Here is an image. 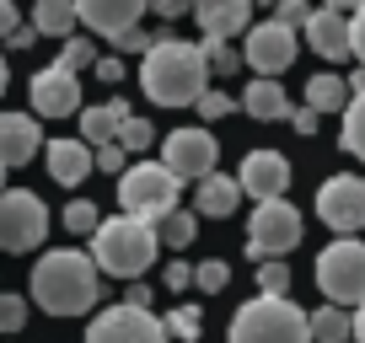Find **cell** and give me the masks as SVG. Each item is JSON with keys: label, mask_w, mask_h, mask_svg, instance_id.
<instances>
[{"label": "cell", "mask_w": 365, "mask_h": 343, "mask_svg": "<svg viewBox=\"0 0 365 343\" xmlns=\"http://www.w3.org/2000/svg\"><path fill=\"white\" fill-rule=\"evenodd\" d=\"M210 75L215 70H210L205 43H188V38H156L140 54V86L161 107H194L210 92Z\"/></svg>", "instance_id": "obj_1"}, {"label": "cell", "mask_w": 365, "mask_h": 343, "mask_svg": "<svg viewBox=\"0 0 365 343\" xmlns=\"http://www.w3.org/2000/svg\"><path fill=\"white\" fill-rule=\"evenodd\" d=\"M33 300L48 317H86L103 300V268H97V258L76 252V247L43 252L33 263Z\"/></svg>", "instance_id": "obj_2"}, {"label": "cell", "mask_w": 365, "mask_h": 343, "mask_svg": "<svg viewBox=\"0 0 365 343\" xmlns=\"http://www.w3.org/2000/svg\"><path fill=\"white\" fill-rule=\"evenodd\" d=\"M156 247H161L156 226L140 215H113L91 231V258H97V268L108 279H140L156 263Z\"/></svg>", "instance_id": "obj_3"}, {"label": "cell", "mask_w": 365, "mask_h": 343, "mask_svg": "<svg viewBox=\"0 0 365 343\" xmlns=\"http://www.w3.org/2000/svg\"><path fill=\"white\" fill-rule=\"evenodd\" d=\"M226 343H312V322L290 295H258L237 306Z\"/></svg>", "instance_id": "obj_4"}, {"label": "cell", "mask_w": 365, "mask_h": 343, "mask_svg": "<svg viewBox=\"0 0 365 343\" xmlns=\"http://www.w3.org/2000/svg\"><path fill=\"white\" fill-rule=\"evenodd\" d=\"M178 194H182V177L167 167V161H135V167H124V177H118V204H124V215H140L156 226L167 209H178Z\"/></svg>", "instance_id": "obj_5"}, {"label": "cell", "mask_w": 365, "mask_h": 343, "mask_svg": "<svg viewBox=\"0 0 365 343\" xmlns=\"http://www.w3.org/2000/svg\"><path fill=\"white\" fill-rule=\"evenodd\" d=\"M317 290L333 306H360L365 300V241L339 236L317 252Z\"/></svg>", "instance_id": "obj_6"}, {"label": "cell", "mask_w": 365, "mask_h": 343, "mask_svg": "<svg viewBox=\"0 0 365 343\" xmlns=\"http://www.w3.org/2000/svg\"><path fill=\"white\" fill-rule=\"evenodd\" d=\"M48 236V209L33 188H0V247L33 252Z\"/></svg>", "instance_id": "obj_7"}, {"label": "cell", "mask_w": 365, "mask_h": 343, "mask_svg": "<svg viewBox=\"0 0 365 343\" xmlns=\"http://www.w3.org/2000/svg\"><path fill=\"white\" fill-rule=\"evenodd\" d=\"M301 241V209L290 199H263L247 226V258H285Z\"/></svg>", "instance_id": "obj_8"}, {"label": "cell", "mask_w": 365, "mask_h": 343, "mask_svg": "<svg viewBox=\"0 0 365 343\" xmlns=\"http://www.w3.org/2000/svg\"><path fill=\"white\" fill-rule=\"evenodd\" d=\"M86 343H172L167 322L150 317V306H108L91 317L86 327Z\"/></svg>", "instance_id": "obj_9"}, {"label": "cell", "mask_w": 365, "mask_h": 343, "mask_svg": "<svg viewBox=\"0 0 365 343\" xmlns=\"http://www.w3.org/2000/svg\"><path fill=\"white\" fill-rule=\"evenodd\" d=\"M317 220L328 231H339V236H354L365 226V177H354V172L328 177L317 188Z\"/></svg>", "instance_id": "obj_10"}, {"label": "cell", "mask_w": 365, "mask_h": 343, "mask_svg": "<svg viewBox=\"0 0 365 343\" xmlns=\"http://www.w3.org/2000/svg\"><path fill=\"white\" fill-rule=\"evenodd\" d=\"M161 161L178 172L182 183H199V177H210V172H215L220 145H215V134H210L205 124H194V129H172L167 145H161Z\"/></svg>", "instance_id": "obj_11"}, {"label": "cell", "mask_w": 365, "mask_h": 343, "mask_svg": "<svg viewBox=\"0 0 365 343\" xmlns=\"http://www.w3.org/2000/svg\"><path fill=\"white\" fill-rule=\"evenodd\" d=\"M301 54L296 43V27H285L279 16H269V22L247 27V43H242V59H247L258 75H279V70H290Z\"/></svg>", "instance_id": "obj_12"}, {"label": "cell", "mask_w": 365, "mask_h": 343, "mask_svg": "<svg viewBox=\"0 0 365 343\" xmlns=\"http://www.w3.org/2000/svg\"><path fill=\"white\" fill-rule=\"evenodd\" d=\"M290 177H296V172H290V161L279 156V150H247V156H242V172H237L242 194L258 199V204L263 199H285Z\"/></svg>", "instance_id": "obj_13"}, {"label": "cell", "mask_w": 365, "mask_h": 343, "mask_svg": "<svg viewBox=\"0 0 365 343\" xmlns=\"http://www.w3.org/2000/svg\"><path fill=\"white\" fill-rule=\"evenodd\" d=\"M33 113L38 118H70L81 107V75L70 65H48V70H38L33 75Z\"/></svg>", "instance_id": "obj_14"}, {"label": "cell", "mask_w": 365, "mask_h": 343, "mask_svg": "<svg viewBox=\"0 0 365 343\" xmlns=\"http://www.w3.org/2000/svg\"><path fill=\"white\" fill-rule=\"evenodd\" d=\"M307 43L312 54H322L328 65H344V59H354V43H349V16L333 11V6H317V11L307 16Z\"/></svg>", "instance_id": "obj_15"}, {"label": "cell", "mask_w": 365, "mask_h": 343, "mask_svg": "<svg viewBox=\"0 0 365 343\" xmlns=\"http://www.w3.org/2000/svg\"><path fill=\"white\" fill-rule=\"evenodd\" d=\"M76 16L97 38H118L124 27H135L145 16V0H76Z\"/></svg>", "instance_id": "obj_16"}, {"label": "cell", "mask_w": 365, "mask_h": 343, "mask_svg": "<svg viewBox=\"0 0 365 343\" xmlns=\"http://www.w3.org/2000/svg\"><path fill=\"white\" fill-rule=\"evenodd\" d=\"M43 161H48V177H54L59 188H76V183H86L91 172H97L86 139H48V145H43Z\"/></svg>", "instance_id": "obj_17"}, {"label": "cell", "mask_w": 365, "mask_h": 343, "mask_svg": "<svg viewBox=\"0 0 365 343\" xmlns=\"http://www.w3.org/2000/svg\"><path fill=\"white\" fill-rule=\"evenodd\" d=\"M43 150V129L33 113H0V161L6 167H22Z\"/></svg>", "instance_id": "obj_18"}, {"label": "cell", "mask_w": 365, "mask_h": 343, "mask_svg": "<svg viewBox=\"0 0 365 343\" xmlns=\"http://www.w3.org/2000/svg\"><path fill=\"white\" fill-rule=\"evenodd\" d=\"M194 16L205 27V38H237L247 33L252 0H194Z\"/></svg>", "instance_id": "obj_19"}, {"label": "cell", "mask_w": 365, "mask_h": 343, "mask_svg": "<svg viewBox=\"0 0 365 343\" xmlns=\"http://www.w3.org/2000/svg\"><path fill=\"white\" fill-rule=\"evenodd\" d=\"M237 102L247 107L252 118H263V124H279V118H290V97H285V86H279L274 75H252L247 86H242Z\"/></svg>", "instance_id": "obj_20"}, {"label": "cell", "mask_w": 365, "mask_h": 343, "mask_svg": "<svg viewBox=\"0 0 365 343\" xmlns=\"http://www.w3.org/2000/svg\"><path fill=\"white\" fill-rule=\"evenodd\" d=\"M237 204H242V183L237 177H226V172H210V177H199V199H194V209L205 220H226V215H237Z\"/></svg>", "instance_id": "obj_21"}, {"label": "cell", "mask_w": 365, "mask_h": 343, "mask_svg": "<svg viewBox=\"0 0 365 343\" xmlns=\"http://www.w3.org/2000/svg\"><path fill=\"white\" fill-rule=\"evenodd\" d=\"M124 118H129L124 97L97 102V107H81V139H86V145H108V139H118V124H124Z\"/></svg>", "instance_id": "obj_22"}, {"label": "cell", "mask_w": 365, "mask_h": 343, "mask_svg": "<svg viewBox=\"0 0 365 343\" xmlns=\"http://www.w3.org/2000/svg\"><path fill=\"white\" fill-rule=\"evenodd\" d=\"M349 80L339 75V70H322V75L307 80V107H317V113H344L349 107Z\"/></svg>", "instance_id": "obj_23"}, {"label": "cell", "mask_w": 365, "mask_h": 343, "mask_svg": "<svg viewBox=\"0 0 365 343\" xmlns=\"http://www.w3.org/2000/svg\"><path fill=\"white\" fill-rule=\"evenodd\" d=\"M307 322H312V343H349L354 338V317L344 306H317V311H307Z\"/></svg>", "instance_id": "obj_24"}, {"label": "cell", "mask_w": 365, "mask_h": 343, "mask_svg": "<svg viewBox=\"0 0 365 343\" xmlns=\"http://www.w3.org/2000/svg\"><path fill=\"white\" fill-rule=\"evenodd\" d=\"M76 22H81L76 0H38V6H33V27L43 38H70V33H76Z\"/></svg>", "instance_id": "obj_25"}, {"label": "cell", "mask_w": 365, "mask_h": 343, "mask_svg": "<svg viewBox=\"0 0 365 343\" xmlns=\"http://www.w3.org/2000/svg\"><path fill=\"white\" fill-rule=\"evenodd\" d=\"M156 236L167 241V247H188V241L199 236V209H167V215L156 220Z\"/></svg>", "instance_id": "obj_26"}, {"label": "cell", "mask_w": 365, "mask_h": 343, "mask_svg": "<svg viewBox=\"0 0 365 343\" xmlns=\"http://www.w3.org/2000/svg\"><path fill=\"white\" fill-rule=\"evenodd\" d=\"M344 150H349L354 161H365V86L349 97V107H344Z\"/></svg>", "instance_id": "obj_27"}, {"label": "cell", "mask_w": 365, "mask_h": 343, "mask_svg": "<svg viewBox=\"0 0 365 343\" xmlns=\"http://www.w3.org/2000/svg\"><path fill=\"white\" fill-rule=\"evenodd\" d=\"M59 220H65V231H70V236H91V231L103 226V220H97V204H91V199H70Z\"/></svg>", "instance_id": "obj_28"}, {"label": "cell", "mask_w": 365, "mask_h": 343, "mask_svg": "<svg viewBox=\"0 0 365 343\" xmlns=\"http://www.w3.org/2000/svg\"><path fill=\"white\" fill-rule=\"evenodd\" d=\"M258 295H290V263L263 258V268H258Z\"/></svg>", "instance_id": "obj_29"}, {"label": "cell", "mask_w": 365, "mask_h": 343, "mask_svg": "<svg viewBox=\"0 0 365 343\" xmlns=\"http://www.w3.org/2000/svg\"><path fill=\"white\" fill-rule=\"evenodd\" d=\"M205 54H210V70H215V75H237L242 70V48H231V38H210Z\"/></svg>", "instance_id": "obj_30"}, {"label": "cell", "mask_w": 365, "mask_h": 343, "mask_svg": "<svg viewBox=\"0 0 365 343\" xmlns=\"http://www.w3.org/2000/svg\"><path fill=\"white\" fill-rule=\"evenodd\" d=\"M59 65H70V70L81 75L86 65H97V43H91V38H76V33H70V38H65V48H59Z\"/></svg>", "instance_id": "obj_31"}, {"label": "cell", "mask_w": 365, "mask_h": 343, "mask_svg": "<svg viewBox=\"0 0 365 343\" xmlns=\"http://www.w3.org/2000/svg\"><path fill=\"white\" fill-rule=\"evenodd\" d=\"M194 285H199V290H205V295H220V290H226V285H231V268H226V263H220V258H205V263H199V268H194Z\"/></svg>", "instance_id": "obj_32"}, {"label": "cell", "mask_w": 365, "mask_h": 343, "mask_svg": "<svg viewBox=\"0 0 365 343\" xmlns=\"http://www.w3.org/2000/svg\"><path fill=\"white\" fill-rule=\"evenodd\" d=\"M194 107H199V118H205V124H215V118H226V113H237V107H242V102H237V97H231V92H215V86H210V92H205V97H199V102H194Z\"/></svg>", "instance_id": "obj_33"}, {"label": "cell", "mask_w": 365, "mask_h": 343, "mask_svg": "<svg viewBox=\"0 0 365 343\" xmlns=\"http://www.w3.org/2000/svg\"><path fill=\"white\" fill-rule=\"evenodd\" d=\"M22 327H27V300L0 290V332H22Z\"/></svg>", "instance_id": "obj_34"}, {"label": "cell", "mask_w": 365, "mask_h": 343, "mask_svg": "<svg viewBox=\"0 0 365 343\" xmlns=\"http://www.w3.org/2000/svg\"><path fill=\"white\" fill-rule=\"evenodd\" d=\"M167 332H172L178 343H194V338H199V306H178V311L167 317Z\"/></svg>", "instance_id": "obj_35"}, {"label": "cell", "mask_w": 365, "mask_h": 343, "mask_svg": "<svg viewBox=\"0 0 365 343\" xmlns=\"http://www.w3.org/2000/svg\"><path fill=\"white\" fill-rule=\"evenodd\" d=\"M118 145H124L129 156H135V150H145V145H150V124H145V118H135V113H129L124 124H118Z\"/></svg>", "instance_id": "obj_36"}, {"label": "cell", "mask_w": 365, "mask_h": 343, "mask_svg": "<svg viewBox=\"0 0 365 343\" xmlns=\"http://www.w3.org/2000/svg\"><path fill=\"white\" fill-rule=\"evenodd\" d=\"M312 11H317L312 0H274V16H279L285 27H296V33L307 27V16H312Z\"/></svg>", "instance_id": "obj_37"}, {"label": "cell", "mask_w": 365, "mask_h": 343, "mask_svg": "<svg viewBox=\"0 0 365 343\" xmlns=\"http://www.w3.org/2000/svg\"><path fill=\"white\" fill-rule=\"evenodd\" d=\"M91 161H97V172H124L129 167V150L118 145V139H108V145L91 150Z\"/></svg>", "instance_id": "obj_38"}, {"label": "cell", "mask_w": 365, "mask_h": 343, "mask_svg": "<svg viewBox=\"0 0 365 343\" xmlns=\"http://www.w3.org/2000/svg\"><path fill=\"white\" fill-rule=\"evenodd\" d=\"M150 43H156V38H150V33H140V22H135V27H124V33L113 38V48H118V54H145Z\"/></svg>", "instance_id": "obj_39"}, {"label": "cell", "mask_w": 365, "mask_h": 343, "mask_svg": "<svg viewBox=\"0 0 365 343\" xmlns=\"http://www.w3.org/2000/svg\"><path fill=\"white\" fill-rule=\"evenodd\" d=\"M145 11H156V16H167V22H178V16L194 11V0H145Z\"/></svg>", "instance_id": "obj_40"}, {"label": "cell", "mask_w": 365, "mask_h": 343, "mask_svg": "<svg viewBox=\"0 0 365 343\" xmlns=\"http://www.w3.org/2000/svg\"><path fill=\"white\" fill-rule=\"evenodd\" d=\"M349 43H354V59L365 65V6H354V16H349Z\"/></svg>", "instance_id": "obj_41"}, {"label": "cell", "mask_w": 365, "mask_h": 343, "mask_svg": "<svg viewBox=\"0 0 365 343\" xmlns=\"http://www.w3.org/2000/svg\"><path fill=\"white\" fill-rule=\"evenodd\" d=\"M194 285V263H167V290H188Z\"/></svg>", "instance_id": "obj_42"}, {"label": "cell", "mask_w": 365, "mask_h": 343, "mask_svg": "<svg viewBox=\"0 0 365 343\" xmlns=\"http://www.w3.org/2000/svg\"><path fill=\"white\" fill-rule=\"evenodd\" d=\"M91 70H97V80H108V86H113V80H124V59H113V54H108V59H97Z\"/></svg>", "instance_id": "obj_43"}, {"label": "cell", "mask_w": 365, "mask_h": 343, "mask_svg": "<svg viewBox=\"0 0 365 343\" xmlns=\"http://www.w3.org/2000/svg\"><path fill=\"white\" fill-rule=\"evenodd\" d=\"M317 107H296V113H290V124H296V134H317Z\"/></svg>", "instance_id": "obj_44"}, {"label": "cell", "mask_w": 365, "mask_h": 343, "mask_svg": "<svg viewBox=\"0 0 365 343\" xmlns=\"http://www.w3.org/2000/svg\"><path fill=\"white\" fill-rule=\"evenodd\" d=\"M16 27H22V16H16V0H0V38H11Z\"/></svg>", "instance_id": "obj_45"}, {"label": "cell", "mask_w": 365, "mask_h": 343, "mask_svg": "<svg viewBox=\"0 0 365 343\" xmlns=\"http://www.w3.org/2000/svg\"><path fill=\"white\" fill-rule=\"evenodd\" d=\"M33 38H43V33L22 22V27H16V33H11V38H6V43H11V48H33Z\"/></svg>", "instance_id": "obj_46"}, {"label": "cell", "mask_w": 365, "mask_h": 343, "mask_svg": "<svg viewBox=\"0 0 365 343\" xmlns=\"http://www.w3.org/2000/svg\"><path fill=\"white\" fill-rule=\"evenodd\" d=\"M124 300H129V306H150V300H156V295H150V290L140 285V279H129V295H124Z\"/></svg>", "instance_id": "obj_47"}, {"label": "cell", "mask_w": 365, "mask_h": 343, "mask_svg": "<svg viewBox=\"0 0 365 343\" xmlns=\"http://www.w3.org/2000/svg\"><path fill=\"white\" fill-rule=\"evenodd\" d=\"M354 343H365V300L354 306Z\"/></svg>", "instance_id": "obj_48"}, {"label": "cell", "mask_w": 365, "mask_h": 343, "mask_svg": "<svg viewBox=\"0 0 365 343\" xmlns=\"http://www.w3.org/2000/svg\"><path fill=\"white\" fill-rule=\"evenodd\" d=\"M322 6H333V11H354V6H365V0H322Z\"/></svg>", "instance_id": "obj_49"}, {"label": "cell", "mask_w": 365, "mask_h": 343, "mask_svg": "<svg viewBox=\"0 0 365 343\" xmlns=\"http://www.w3.org/2000/svg\"><path fill=\"white\" fill-rule=\"evenodd\" d=\"M0 92H6V59H0Z\"/></svg>", "instance_id": "obj_50"}, {"label": "cell", "mask_w": 365, "mask_h": 343, "mask_svg": "<svg viewBox=\"0 0 365 343\" xmlns=\"http://www.w3.org/2000/svg\"><path fill=\"white\" fill-rule=\"evenodd\" d=\"M6 172H11V167H6V161H0V188H6Z\"/></svg>", "instance_id": "obj_51"}, {"label": "cell", "mask_w": 365, "mask_h": 343, "mask_svg": "<svg viewBox=\"0 0 365 343\" xmlns=\"http://www.w3.org/2000/svg\"><path fill=\"white\" fill-rule=\"evenodd\" d=\"M252 6H274V0H252Z\"/></svg>", "instance_id": "obj_52"}]
</instances>
